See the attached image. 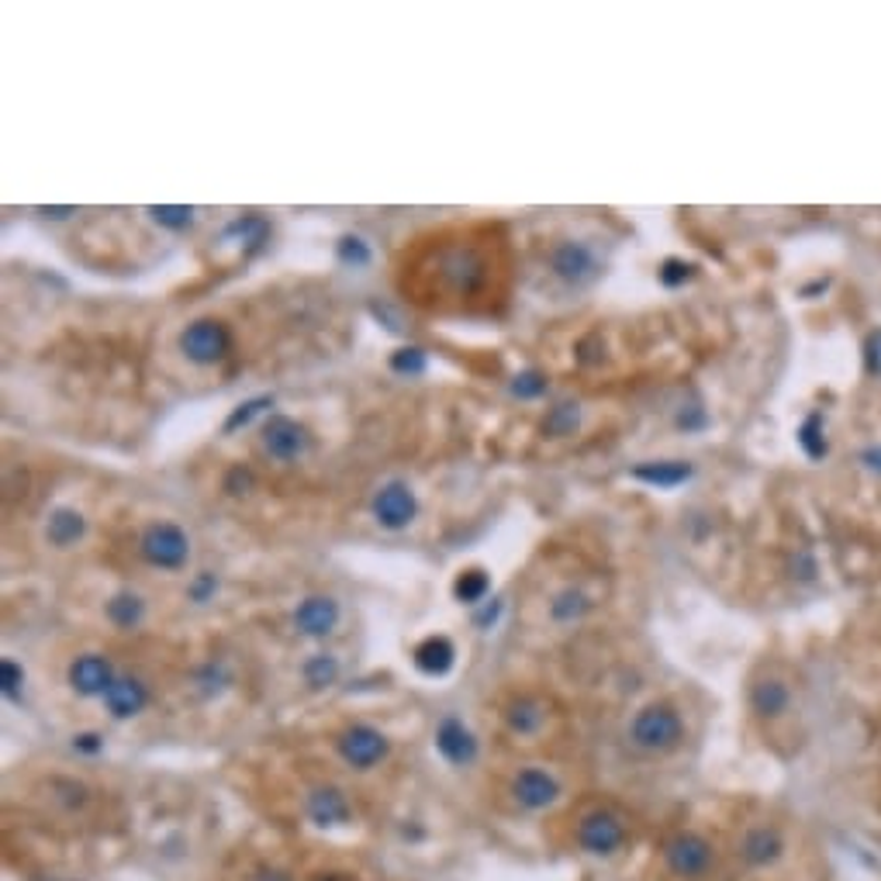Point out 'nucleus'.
<instances>
[{"label":"nucleus","mask_w":881,"mask_h":881,"mask_svg":"<svg viewBox=\"0 0 881 881\" xmlns=\"http://www.w3.org/2000/svg\"><path fill=\"white\" fill-rule=\"evenodd\" d=\"M685 739V719L671 702H650L644 706L629 723V744L639 754H671Z\"/></svg>","instance_id":"obj_1"},{"label":"nucleus","mask_w":881,"mask_h":881,"mask_svg":"<svg viewBox=\"0 0 881 881\" xmlns=\"http://www.w3.org/2000/svg\"><path fill=\"white\" fill-rule=\"evenodd\" d=\"M547 267H550V277L571 291L591 287L595 280L605 273L602 256H598V249L585 243V238H556L547 253Z\"/></svg>","instance_id":"obj_2"},{"label":"nucleus","mask_w":881,"mask_h":881,"mask_svg":"<svg viewBox=\"0 0 881 881\" xmlns=\"http://www.w3.org/2000/svg\"><path fill=\"white\" fill-rule=\"evenodd\" d=\"M180 353H184L194 367H218L225 364L232 353V329L222 318H194V322L180 332Z\"/></svg>","instance_id":"obj_3"},{"label":"nucleus","mask_w":881,"mask_h":881,"mask_svg":"<svg viewBox=\"0 0 881 881\" xmlns=\"http://www.w3.org/2000/svg\"><path fill=\"white\" fill-rule=\"evenodd\" d=\"M138 556L156 571H184L191 560V536L176 523H149L138 536Z\"/></svg>","instance_id":"obj_4"},{"label":"nucleus","mask_w":881,"mask_h":881,"mask_svg":"<svg viewBox=\"0 0 881 881\" xmlns=\"http://www.w3.org/2000/svg\"><path fill=\"white\" fill-rule=\"evenodd\" d=\"M259 446L277 464H294V460H302L311 450V429L291 415L273 412L259 426Z\"/></svg>","instance_id":"obj_5"},{"label":"nucleus","mask_w":881,"mask_h":881,"mask_svg":"<svg viewBox=\"0 0 881 881\" xmlns=\"http://www.w3.org/2000/svg\"><path fill=\"white\" fill-rule=\"evenodd\" d=\"M626 836V819L615 809H591L577 823V847L591 857H612L615 851H623Z\"/></svg>","instance_id":"obj_6"},{"label":"nucleus","mask_w":881,"mask_h":881,"mask_svg":"<svg viewBox=\"0 0 881 881\" xmlns=\"http://www.w3.org/2000/svg\"><path fill=\"white\" fill-rule=\"evenodd\" d=\"M370 512H374L380 529L402 533V529H408L415 518H418V494L412 491L408 480L391 477V480H384V485L377 488L374 502H370Z\"/></svg>","instance_id":"obj_7"},{"label":"nucleus","mask_w":881,"mask_h":881,"mask_svg":"<svg viewBox=\"0 0 881 881\" xmlns=\"http://www.w3.org/2000/svg\"><path fill=\"white\" fill-rule=\"evenodd\" d=\"M335 750L346 760L353 771H370L377 764H384L391 754V739L388 733H380L377 726L367 723H353L335 736Z\"/></svg>","instance_id":"obj_8"},{"label":"nucleus","mask_w":881,"mask_h":881,"mask_svg":"<svg viewBox=\"0 0 881 881\" xmlns=\"http://www.w3.org/2000/svg\"><path fill=\"white\" fill-rule=\"evenodd\" d=\"M712 860H715L712 844L706 836H698V833H677L664 844V865L681 881L706 878L709 868H712Z\"/></svg>","instance_id":"obj_9"},{"label":"nucleus","mask_w":881,"mask_h":881,"mask_svg":"<svg viewBox=\"0 0 881 881\" xmlns=\"http://www.w3.org/2000/svg\"><path fill=\"white\" fill-rule=\"evenodd\" d=\"M439 277L453 287V294L470 297L488 284V259L474 246H453L439 259Z\"/></svg>","instance_id":"obj_10"},{"label":"nucleus","mask_w":881,"mask_h":881,"mask_svg":"<svg viewBox=\"0 0 881 881\" xmlns=\"http://www.w3.org/2000/svg\"><path fill=\"white\" fill-rule=\"evenodd\" d=\"M114 668L105 653H79L70 660L66 681L79 698H105L108 688L114 685Z\"/></svg>","instance_id":"obj_11"},{"label":"nucleus","mask_w":881,"mask_h":881,"mask_svg":"<svg viewBox=\"0 0 881 881\" xmlns=\"http://www.w3.org/2000/svg\"><path fill=\"white\" fill-rule=\"evenodd\" d=\"M560 795H564V788H560L556 774H550L543 768H523L512 778V798L529 812L550 809Z\"/></svg>","instance_id":"obj_12"},{"label":"nucleus","mask_w":881,"mask_h":881,"mask_svg":"<svg viewBox=\"0 0 881 881\" xmlns=\"http://www.w3.org/2000/svg\"><path fill=\"white\" fill-rule=\"evenodd\" d=\"M339 619H343V609L332 595H308L294 609V629L311 639H326L339 629Z\"/></svg>","instance_id":"obj_13"},{"label":"nucleus","mask_w":881,"mask_h":881,"mask_svg":"<svg viewBox=\"0 0 881 881\" xmlns=\"http://www.w3.org/2000/svg\"><path fill=\"white\" fill-rule=\"evenodd\" d=\"M436 750L443 754V760H450L453 768H467L477 760V736L464 726V719L446 715L439 719L436 726Z\"/></svg>","instance_id":"obj_14"},{"label":"nucleus","mask_w":881,"mask_h":881,"mask_svg":"<svg viewBox=\"0 0 881 881\" xmlns=\"http://www.w3.org/2000/svg\"><path fill=\"white\" fill-rule=\"evenodd\" d=\"M750 712L757 719H764V723H774V719H781L788 712L792 706V688H788V681L781 677V674H760L754 685H750Z\"/></svg>","instance_id":"obj_15"},{"label":"nucleus","mask_w":881,"mask_h":881,"mask_svg":"<svg viewBox=\"0 0 881 881\" xmlns=\"http://www.w3.org/2000/svg\"><path fill=\"white\" fill-rule=\"evenodd\" d=\"M101 702L111 712V719H135L149 706V685L135 674H118Z\"/></svg>","instance_id":"obj_16"},{"label":"nucleus","mask_w":881,"mask_h":881,"mask_svg":"<svg viewBox=\"0 0 881 881\" xmlns=\"http://www.w3.org/2000/svg\"><path fill=\"white\" fill-rule=\"evenodd\" d=\"M629 477L647 488L671 491V488L688 485V480L695 477V467L688 464V460H644V464H636L629 470Z\"/></svg>","instance_id":"obj_17"},{"label":"nucleus","mask_w":881,"mask_h":881,"mask_svg":"<svg viewBox=\"0 0 881 881\" xmlns=\"http://www.w3.org/2000/svg\"><path fill=\"white\" fill-rule=\"evenodd\" d=\"M308 819L315 827H343L350 823V798L343 788H335V785H318L308 792Z\"/></svg>","instance_id":"obj_18"},{"label":"nucleus","mask_w":881,"mask_h":881,"mask_svg":"<svg viewBox=\"0 0 881 881\" xmlns=\"http://www.w3.org/2000/svg\"><path fill=\"white\" fill-rule=\"evenodd\" d=\"M505 726L515 736H536L539 730L547 726L550 719V706L539 695H515L512 702L505 706Z\"/></svg>","instance_id":"obj_19"},{"label":"nucleus","mask_w":881,"mask_h":881,"mask_svg":"<svg viewBox=\"0 0 881 881\" xmlns=\"http://www.w3.org/2000/svg\"><path fill=\"white\" fill-rule=\"evenodd\" d=\"M87 536V515L73 509V505H56L49 515H46V543L56 547V550H66V547H76L79 539Z\"/></svg>","instance_id":"obj_20"},{"label":"nucleus","mask_w":881,"mask_h":881,"mask_svg":"<svg viewBox=\"0 0 881 881\" xmlns=\"http://www.w3.org/2000/svg\"><path fill=\"white\" fill-rule=\"evenodd\" d=\"M222 243H232V246L243 249V256H253V253H259V249L270 243V222H267L264 215H256V211L238 215V218H232V222L225 225Z\"/></svg>","instance_id":"obj_21"},{"label":"nucleus","mask_w":881,"mask_h":881,"mask_svg":"<svg viewBox=\"0 0 881 881\" xmlns=\"http://www.w3.org/2000/svg\"><path fill=\"white\" fill-rule=\"evenodd\" d=\"M781 854H785V840H781L774 827H754L739 840V857H744L750 868H771Z\"/></svg>","instance_id":"obj_22"},{"label":"nucleus","mask_w":881,"mask_h":881,"mask_svg":"<svg viewBox=\"0 0 881 881\" xmlns=\"http://www.w3.org/2000/svg\"><path fill=\"white\" fill-rule=\"evenodd\" d=\"M456 664V647H453V639L446 636H426L423 644L415 647V668L429 674V677H443L450 674Z\"/></svg>","instance_id":"obj_23"},{"label":"nucleus","mask_w":881,"mask_h":881,"mask_svg":"<svg viewBox=\"0 0 881 881\" xmlns=\"http://www.w3.org/2000/svg\"><path fill=\"white\" fill-rule=\"evenodd\" d=\"M105 615H108V623L114 629H138V626H143V619H146V598L129 591V588L114 591L108 598V605H105Z\"/></svg>","instance_id":"obj_24"},{"label":"nucleus","mask_w":881,"mask_h":881,"mask_svg":"<svg viewBox=\"0 0 881 881\" xmlns=\"http://www.w3.org/2000/svg\"><path fill=\"white\" fill-rule=\"evenodd\" d=\"M591 612V595L577 585H567L560 588L553 598H550V619L560 626H571V623H580Z\"/></svg>","instance_id":"obj_25"},{"label":"nucleus","mask_w":881,"mask_h":881,"mask_svg":"<svg viewBox=\"0 0 881 881\" xmlns=\"http://www.w3.org/2000/svg\"><path fill=\"white\" fill-rule=\"evenodd\" d=\"M795 443L803 446L809 460H827L830 453V439H827V418L823 412H809L795 429Z\"/></svg>","instance_id":"obj_26"},{"label":"nucleus","mask_w":881,"mask_h":881,"mask_svg":"<svg viewBox=\"0 0 881 881\" xmlns=\"http://www.w3.org/2000/svg\"><path fill=\"white\" fill-rule=\"evenodd\" d=\"M491 595V574L485 567H467L453 580V598L460 605H485Z\"/></svg>","instance_id":"obj_27"},{"label":"nucleus","mask_w":881,"mask_h":881,"mask_svg":"<svg viewBox=\"0 0 881 881\" xmlns=\"http://www.w3.org/2000/svg\"><path fill=\"white\" fill-rule=\"evenodd\" d=\"M339 674H343V664H339L335 653H311L305 664H302V677L311 692H322V688H332Z\"/></svg>","instance_id":"obj_28"},{"label":"nucleus","mask_w":881,"mask_h":881,"mask_svg":"<svg viewBox=\"0 0 881 881\" xmlns=\"http://www.w3.org/2000/svg\"><path fill=\"white\" fill-rule=\"evenodd\" d=\"M580 426V405L577 402H556L547 415H543V436L550 439H564V436H574Z\"/></svg>","instance_id":"obj_29"},{"label":"nucleus","mask_w":881,"mask_h":881,"mask_svg":"<svg viewBox=\"0 0 881 881\" xmlns=\"http://www.w3.org/2000/svg\"><path fill=\"white\" fill-rule=\"evenodd\" d=\"M146 215L167 232H187L197 222V208H191V205H152Z\"/></svg>","instance_id":"obj_30"},{"label":"nucleus","mask_w":881,"mask_h":881,"mask_svg":"<svg viewBox=\"0 0 881 881\" xmlns=\"http://www.w3.org/2000/svg\"><path fill=\"white\" fill-rule=\"evenodd\" d=\"M335 259L343 267H353V270H364L370 267V259H374V249L364 235H356V232H346V235H339V243H335Z\"/></svg>","instance_id":"obj_31"},{"label":"nucleus","mask_w":881,"mask_h":881,"mask_svg":"<svg viewBox=\"0 0 881 881\" xmlns=\"http://www.w3.org/2000/svg\"><path fill=\"white\" fill-rule=\"evenodd\" d=\"M270 408H273V394H256V397H249V402L235 405V408L229 412L222 432L232 436V432H238V429H246V426L253 423V418H259V415L270 412Z\"/></svg>","instance_id":"obj_32"},{"label":"nucleus","mask_w":881,"mask_h":881,"mask_svg":"<svg viewBox=\"0 0 881 881\" xmlns=\"http://www.w3.org/2000/svg\"><path fill=\"white\" fill-rule=\"evenodd\" d=\"M388 367L397 374V377H423L429 370V353L423 346H402V350H394L391 359H388Z\"/></svg>","instance_id":"obj_33"},{"label":"nucleus","mask_w":881,"mask_h":881,"mask_svg":"<svg viewBox=\"0 0 881 881\" xmlns=\"http://www.w3.org/2000/svg\"><path fill=\"white\" fill-rule=\"evenodd\" d=\"M698 267L692 264V259H681V256H668L664 264L657 267V280H660V287H668V291H677V287H685L688 280H695Z\"/></svg>","instance_id":"obj_34"},{"label":"nucleus","mask_w":881,"mask_h":881,"mask_svg":"<svg viewBox=\"0 0 881 881\" xmlns=\"http://www.w3.org/2000/svg\"><path fill=\"white\" fill-rule=\"evenodd\" d=\"M547 388H550L547 374H543V370H536V367L518 370V374L512 377V394L518 397V402H536V397H543V394H547Z\"/></svg>","instance_id":"obj_35"},{"label":"nucleus","mask_w":881,"mask_h":881,"mask_svg":"<svg viewBox=\"0 0 881 881\" xmlns=\"http://www.w3.org/2000/svg\"><path fill=\"white\" fill-rule=\"evenodd\" d=\"M0 692H4L8 702H22V692H25V668L17 664L14 657H4V660H0Z\"/></svg>","instance_id":"obj_36"},{"label":"nucleus","mask_w":881,"mask_h":881,"mask_svg":"<svg viewBox=\"0 0 881 881\" xmlns=\"http://www.w3.org/2000/svg\"><path fill=\"white\" fill-rule=\"evenodd\" d=\"M218 591V574L215 571H197L191 580H187V598L194 605H208Z\"/></svg>","instance_id":"obj_37"},{"label":"nucleus","mask_w":881,"mask_h":881,"mask_svg":"<svg viewBox=\"0 0 881 881\" xmlns=\"http://www.w3.org/2000/svg\"><path fill=\"white\" fill-rule=\"evenodd\" d=\"M222 488H225V494H232V498H246V494L256 488V474H253L246 464H235V467L225 470Z\"/></svg>","instance_id":"obj_38"},{"label":"nucleus","mask_w":881,"mask_h":881,"mask_svg":"<svg viewBox=\"0 0 881 881\" xmlns=\"http://www.w3.org/2000/svg\"><path fill=\"white\" fill-rule=\"evenodd\" d=\"M229 681H232L229 668H225V664H215V660H211V664H205L201 671H197V685H201L205 695H218V692H222V688L229 685Z\"/></svg>","instance_id":"obj_39"},{"label":"nucleus","mask_w":881,"mask_h":881,"mask_svg":"<svg viewBox=\"0 0 881 881\" xmlns=\"http://www.w3.org/2000/svg\"><path fill=\"white\" fill-rule=\"evenodd\" d=\"M860 359H865V374L868 377H881V329H871L865 335V346H860Z\"/></svg>","instance_id":"obj_40"},{"label":"nucleus","mask_w":881,"mask_h":881,"mask_svg":"<svg viewBox=\"0 0 881 881\" xmlns=\"http://www.w3.org/2000/svg\"><path fill=\"white\" fill-rule=\"evenodd\" d=\"M674 426H677L681 432H702V429L709 426V415H706L702 405H688V408H681V412H677Z\"/></svg>","instance_id":"obj_41"},{"label":"nucleus","mask_w":881,"mask_h":881,"mask_svg":"<svg viewBox=\"0 0 881 881\" xmlns=\"http://www.w3.org/2000/svg\"><path fill=\"white\" fill-rule=\"evenodd\" d=\"M502 612H505V602H502V598H491V602H485V605H480V609L474 612V626H477V629H491V626H498V619H502Z\"/></svg>","instance_id":"obj_42"},{"label":"nucleus","mask_w":881,"mask_h":881,"mask_svg":"<svg viewBox=\"0 0 881 881\" xmlns=\"http://www.w3.org/2000/svg\"><path fill=\"white\" fill-rule=\"evenodd\" d=\"M73 750L76 754H87V757L101 754L105 750V736L101 733H76L73 736Z\"/></svg>","instance_id":"obj_43"},{"label":"nucleus","mask_w":881,"mask_h":881,"mask_svg":"<svg viewBox=\"0 0 881 881\" xmlns=\"http://www.w3.org/2000/svg\"><path fill=\"white\" fill-rule=\"evenodd\" d=\"M792 577H798V580H812V577H816V560H812V553L798 550V553L792 556Z\"/></svg>","instance_id":"obj_44"},{"label":"nucleus","mask_w":881,"mask_h":881,"mask_svg":"<svg viewBox=\"0 0 881 881\" xmlns=\"http://www.w3.org/2000/svg\"><path fill=\"white\" fill-rule=\"evenodd\" d=\"M860 464H865L868 470L881 474V446H868L865 453H860Z\"/></svg>","instance_id":"obj_45"},{"label":"nucleus","mask_w":881,"mask_h":881,"mask_svg":"<svg viewBox=\"0 0 881 881\" xmlns=\"http://www.w3.org/2000/svg\"><path fill=\"white\" fill-rule=\"evenodd\" d=\"M42 215H46V218H52V222H63V218L76 215V208H46Z\"/></svg>","instance_id":"obj_46"},{"label":"nucleus","mask_w":881,"mask_h":881,"mask_svg":"<svg viewBox=\"0 0 881 881\" xmlns=\"http://www.w3.org/2000/svg\"><path fill=\"white\" fill-rule=\"evenodd\" d=\"M256 881H291V878H287V871L267 868V871H259V878H256Z\"/></svg>","instance_id":"obj_47"},{"label":"nucleus","mask_w":881,"mask_h":881,"mask_svg":"<svg viewBox=\"0 0 881 881\" xmlns=\"http://www.w3.org/2000/svg\"><path fill=\"white\" fill-rule=\"evenodd\" d=\"M311 881H353V874H343V871H322V874H315Z\"/></svg>","instance_id":"obj_48"}]
</instances>
